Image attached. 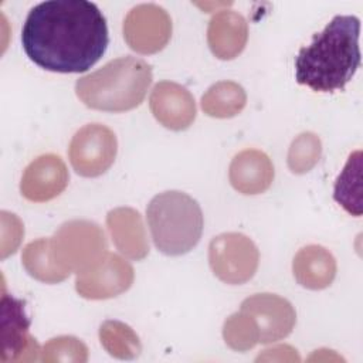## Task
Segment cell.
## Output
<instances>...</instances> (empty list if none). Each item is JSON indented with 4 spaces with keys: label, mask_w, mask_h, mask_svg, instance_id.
I'll use <instances>...</instances> for the list:
<instances>
[{
    "label": "cell",
    "mask_w": 363,
    "mask_h": 363,
    "mask_svg": "<svg viewBox=\"0 0 363 363\" xmlns=\"http://www.w3.org/2000/svg\"><path fill=\"white\" fill-rule=\"evenodd\" d=\"M109 43L108 26L95 3L48 0L34 6L21 30L27 57L62 74L84 72L96 64Z\"/></svg>",
    "instance_id": "cell-1"
},
{
    "label": "cell",
    "mask_w": 363,
    "mask_h": 363,
    "mask_svg": "<svg viewBox=\"0 0 363 363\" xmlns=\"http://www.w3.org/2000/svg\"><path fill=\"white\" fill-rule=\"evenodd\" d=\"M360 20L335 16L295 58V79L315 92L342 91L360 67Z\"/></svg>",
    "instance_id": "cell-2"
},
{
    "label": "cell",
    "mask_w": 363,
    "mask_h": 363,
    "mask_svg": "<svg viewBox=\"0 0 363 363\" xmlns=\"http://www.w3.org/2000/svg\"><path fill=\"white\" fill-rule=\"evenodd\" d=\"M152 67L142 58L119 57L79 78L77 96L92 109L125 112L142 104L152 84Z\"/></svg>",
    "instance_id": "cell-3"
},
{
    "label": "cell",
    "mask_w": 363,
    "mask_h": 363,
    "mask_svg": "<svg viewBox=\"0 0 363 363\" xmlns=\"http://www.w3.org/2000/svg\"><path fill=\"white\" fill-rule=\"evenodd\" d=\"M146 218L156 248L166 255H183L201 238L204 225L201 208L183 191L156 194L147 204Z\"/></svg>",
    "instance_id": "cell-4"
},
{
    "label": "cell",
    "mask_w": 363,
    "mask_h": 363,
    "mask_svg": "<svg viewBox=\"0 0 363 363\" xmlns=\"http://www.w3.org/2000/svg\"><path fill=\"white\" fill-rule=\"evenodd\" d=\"M50 247L57 267L67 277L92 268L108 252L102 228L86 220L64 223L50 238Z\"/></svg>",
    "instance_id": "cell-5"
},
{
    "label": "cell",
    "mask_w": 363,
    "mask_h": 363,
    "mask_svg": "<svg viewBox=\"0 0 363 363\" xmlns=\"http://www.w3.org/2000/svg\"><path fill=\"white\" fill-rule=\"evenodd\" d=\"M208 262L214 275L230 285H241L257 272L259 252L251 238L241 233H224L208 245Z\"/></svg>",
    "instance_id": "cell-6"
},
{
    "label": "cell",
    "mask_w": 363,
    "mask_h": 363,
    "mask_svg": "<svg viewBox=\"0 0 363 363\" xmlns=\"http://www.w3.org/2000/svg\"><path fill=\"white\" fill-rule=\"evenodd\" d=\"M118 140L105 125L89 123L81 128L69 143L68 155L74 170L84 177L104 174L115 162Z\"/></svg>",
    "instance_id": "cell-7"
},
{
    "label": "cell",
    "mask_w": 363,
    "mask_h": 363,
    "mask_svg": "<svg viewBox=\"0 0 363 363\" xmlns=\"http://www.w3.org/2000/svg\"><path fill=\"white\" fill-rule=\"evenodd\" d=\"M170 35V16L163 7L153 3L133 7L123 21L125 41L140 54H155L163 50Z\"/></svg>",
    "instance_id": "cell-8"
},
{
    "label": "cell",
    "mask_w": 363,
    "mask_h": 363,
    "mask_svg": "<svg viewBox=\"0 0 363 363\" xmlns=\"http://www.w3.org/2000/svg\"><path fill=\"white\" fill-rule=\"evenodd\" d=\"M132 282V265L118 254L106 252L96 265L77 274L75 289L86 299H108L128 291Z\"/></svg>",
    "instance_id": "cell-9"
},
{
    "label": "cell",
    "mask_w": 363,
    "mask_h": 363,
    "mask_svg": "<svg viewBox=\"0 0 363 363\" xmlns=\"http://www.w3.org/2000/svg\"><path fill=\"white\" fill-rule=\"evenodd\" d=\"M30 319L26 302L14 296L1 298V362L35 360L38 343L28 335Z\"/></svg>",
    "instance_id": "cell-10"
},
{
    "label": "cell",
    "mask_w": 363,
    "mask_h": 363,
    "mask_svg": "<svg viewBox=\"0 0 363 363\" xmlns=\"http://www.w3.org/2000/svg\"><path fill=\"white\" fill-rule=\"evenodd\" d=\"M241 311L254 319L259 332V342L264 345L286 337L296 322L291 302L275 294H255L242 301Z\"/></svg>",
    "instance_id": "cell-11"
},
{
    "label": "cell",
    "mask_w": 363,
    "mask_h": 363,
    "mask_svg": "<svg viewBox=\"0 0 363 363\" xmlns=\"http://www.w3.org/2000/svg\"><path fill=\"white\" fill-rule=\"evenodd\" d=\"M68 177L67 166L60 156L52 153L43 155L26 167L20 190L30 201H48L64 191Z\"/></svg>",
    "instance_id": "cell-12"
},
{
    "label": "cell",
    "mask_w": 363,
    "mask_h": 363,
    "mask_svg": "<svg viewBox=\"0 0 363 363\" xmlns=\"http://www.w3.org/2000/svg\"><path fill=\"white\" fill-rule=\"evenodd\" d=\"M153 116L167 129H187L196 118V102L190 91L172 82H157L149 99Z\"/></svg>",
    "instance_id": "cell-13"
},
{
    "label": "cell",
    "mask_w": 363,
    "mask_h": 363,
    "mask_svg": "<svg viewBox=\"0 0 363 363\" xmlns=\"http://www.w3.org/2000/svg\"><path fill=\"white\" fill-rule=\"evenodd\" d=\"M228 177L237 191L242 194H259L271 186L274 166L264 152L247 149L235 155L231 160Z\"/></svg>",
    "instance_id": "cell-14"
},
{
    "label": "cell",
    "mask_w": 363,
    "mask_h": 363,
    "mask_svg": "<svg viewBox=\"0 0 363 363\" xmlns=\"http://www.w3.org/2000/svg\"><path fill=\"white\" fill-rule=\"evenodd\" d=\"M247 38L248 24L237 11L220 10L211 17L207 28V43L217 58H235L244 50Z\"/></svg>",
    "instance_id": "cell-15"
},
{
    "label": "cell",
    "mask_w": 363,
    "mask_h": 363,
    "mask_svg": "<svg viewBox=\"0 0 363 363\" xmlns=\"http://www.w3.org/2000/svg\"><path fill=\"white\" fill-rule=\"evenodd\" d=\"M106 225L116 248L130 259H142L149 252V244L140 214L129 207L111 210Z\"/></svg>",
    "instance_id": "cell-16"
},
{
    "label": "cell",
    "mask_w": 363,
    "mask_h": 363,
    "mask_svg": "<svg viewBox=\"0 0 363 363\" xmlns=\"http://www.w3.org/2000/svg\"><path fill=\"white\" fill-rule=\"evenodd\" d=\"M294 277L303 288L323 289L336 277L335 257L322 245H306L301 248L292 262Z\"/></svg>",
    "instance_id": "cell-17"
},
{
    "label": "cell",
    "mask_w": 363,
    "mask_h": 363,
    "mask_svg": "<svg viewBox=\"0 0 363 363\" xmlns=\"http://www.w3.org/2000/svg\"><path fill=\"white\" fill-rule=\"evenodd\" d=\"M333 199L352 216H362V152H353L335 182Z\"/></svg>",
    "instance_id": "cell-18"
},
{
    "label": "cell",
    "mask_w": 363,
    "mask_h": 363,
    "mask_svg": "<svg viewBox=\"0 0 363 363\" xmlns=\"http://www.w3.org/2000/svg\"><path fill=\"white\" fill-rule=\"evenodd\" d=\"M247 102L245 91L233 81H220L211 85L201 96L203 111L213 118H231L240 113Z\"/></svg>",
    "instance_id": "cell-19"
},
{
    "label": "cell",
    "mask_w": 363,
    "mask_h": 363,
    "mask_svg": "<svg viewBox=\"0 0 363 363\" xmlns=\"http://www.w3.org/2000/svg\"><path fill=\"white\" fill-rule=\"evenodd\" d=\"M21 259L27 272L41 282L57 284L68 278L52 258L50 238H40L27 244Z\"/></svg>",
    "instance_id": "cell-20"
},
{
    "label": "cell",
    "mask_w": 363,
    "mask_h": 363,
    "mask_svg": "<svg viewBox=\"0 0 363 363\" xmlns=\"http://www.w3.org/2000/svg\"><path fill=\"white\" fill-rule=\"evenodd\" d=\"M102 346L118 359H135L142 350L138 335L119 320H106L99 328Z\"/></svg>",
    "instance_id": "cell-21"
},
{
    "label": "cell",
    "mask_w": 363,
    "mask_h": 363,
    "mask_svg": "<svg viewBox=\"0 0 363 363\" xmlns=\"http://www.w3.org/2000/svg\"><path fill=\"white\" fill-rule=\"evenodd\" d=\"M225 343L238 352L248 350L259 342V332L254 319L244 311L231 315L223 328Z\"/></svg>",
    "instance_id": "cell-22"
},
{
    "label": "cell",
    "mask_w": 363,
    "mask_h": 363,
    "mask_svg": "<svg viewBox=\"0 0 363 363\" xmlns=\"http://www.w3.org/2000/svg\"><path fill=\"white\" fill-rule=\"evenodd\" d=\"M320 155V139L312 132H303L291 143L288 152V167L296 174L306 173L319 162Z\"/></svg>",
    "instance_id": "cell-23"
},
{
    "label": "cell",
    "mask_w": 363,
    "mask_h": 363,
    "mask_svg": "<svg viewBox=\"0 0 363 363\" xmlns=\"http://www.w3.org/2000/svg\"><path fill=\"white\" fill-rule=\"evenodd\" d=\"M86 346L74 336L51 339L43 349V362H86Z\"/></svg>",
    "instance_id": "cell-24"
}]
</instances>
